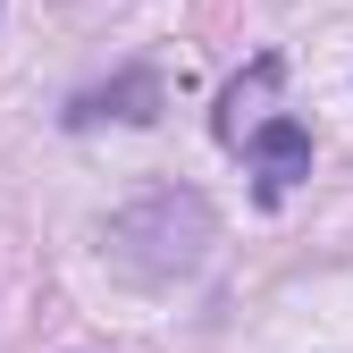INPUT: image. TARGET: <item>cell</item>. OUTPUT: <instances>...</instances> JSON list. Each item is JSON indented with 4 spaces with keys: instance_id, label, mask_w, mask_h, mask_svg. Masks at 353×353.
I'll return each mask as SVG.
<instances>
[{
    "instance_id": "1",
    "label": "cell",
    "mask_w": 353,
    "mask_h": 353,
    "mask_svg": "<svg viewBox=\"0 0 353 353\" xmlns=\"http://www.w3.org/2000/svg\"><path fill=\"white\" fill-rule=\"evenodd\" d=\"M244 160H252V176H261V194H286V185H303L312 176V135H303L294 118H261L252 135H244Z\"/></svg>"
},
{
    "instance_id": "3",
    "label": "cell",
    "mask_w": 353,
    "mask_h": 353,
    "mask_svg": "<svg viewBox=\"0 0 353 353\" xmlns=\"http://www.w3.org/2000/svg\"><path fill=\"white\" fill-rule=\"evenodd\" d=\"M270 93H278V59H252V76H244V84H228V101H219V143H244L252 126H261L252 110L270 101Z\"/></svg>"
},
{
    "instance_id": "2",
    "label": "cell",
    "mask_w": 353,
    "mask_h": 353,
    "mask_svg": "<svg viewBox=\"0 0 353 353\" xmlns=\"http://www.w3.org/2000/svg\"><path fill=\"white\" fill-rule=\"evenodd\" d=\"M152 101H160V76H118L110 93H84L76 110H68V126H93V118H152Z\"/></svg>"
}]
</instances>
